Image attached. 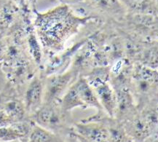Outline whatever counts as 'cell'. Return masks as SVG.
<instances>
[{
	"label": "cell",
	"instance_id": "obj_1",
	"mask_svg": "<svg viewBox=\"0 0 158 142\" xmlns=\"http://www.w3.org/2000/svg\"><path fill=\"white\" fill-rule=\"evenodd\" d=\"M85 21L74 13L69 6L62 5L45 13L36 11L34 28L45 48L59 50Z\"/></svg>",
	"mask_w": 158,
	"mask_h": 142
},
{
	"label": "cell",
	"instance_id": "obj_2",
	"mask_svg": "<svg viewBox=\"0 0 158 142\" xmlns=\"http://www.w3.org/2000/svg\"><path fill=\"white\" fill-rule=\"evenodd\" d=\"M60 106L64 112L79 106H94L101 108L100 103L94 90L87 80L83 78H80L69 88L60 99Z\"/></svg>",
	"mask_w": 158,
	"mask_h": 142
},
{
	"label": "cell",
	"instance_id": "obj_3",
	"mask_svg": "<svg viewBox=\"0 0 158 142\" xmlns=\"http://www.w3.org/2000/svg\"><path fill=\"white\" fill-rule=\"evenodd\" d=\"M74 70L50 76L44 84L43 103H57L75 77Z\"/></svg>",
	"mask_w": 158,
	"mask_h": 142
},
{
	"label": "cell",
	"instance_id": "obj_4",
	"mask_svg": "<svg viewBox=\"0 0 158 142\" xmlns=\"http://www.w3.org/2000/svg\"><path fill=\"white\" fill-rule=\"evenodd\" d=\"M64 112L56 103H43L33 114L34 123L50 131H56L62 125L61 113Z\"/></svg>",
	"mask_w": 158,
	"mask_h": 142
},
{
	"label": "cell",
	"instance_id": "obj_5",
	"mask_svg": "<svg viewBox=\"0 0 158 142\" xmlns=\"http://www.w3.org/2000/svg\"><path fill=\"white\" fill-rule=\"evenodd\" d=\"M44 84V81L37 77L30 82L25 93L24 106L26 113L33 115L43 104Z\"/></svg>",
	"mask_w": 158,
	"mask_h": 142
},
{
	"label": "cell",
	"instance_id": "obj_6",
	"mask_svg": "<svg viewBox=\"0 0 158 142\" xmlns=\"http://www.w3.org/2000/svg\"><path fill=\"white\" fill-rule=\"evenodd\" d=\"M20 5L12 0H0V33L5 34L17 21Z\"/></svg>",
	"mask_w": 158,
	"mask_h": 142
},
{
	"label": "cell",
	"instance_id": "obj_7",
	"mask_svg": "<svg viewBox=\"0 0 158 142\" xmlns=\"http://www.w3.org/2000/svg\"><path fill=\"white\" fill-rule=\"evenodd\" d=\"M75 129L78 135L88 141H104L109 137L108 131L96 125H77Z\"/></svg>",
	"mask_w": 158,
	"mask_h": 142
},
{
	"label": "cell",
	"instance_id": "obj_8",
	"mask_svg": "<svg viewBox=\"0 0 158 142\" xmlns=\"http://www.w3.org/2000/svg\"><path fill=\"white\" fill-rule=\"evenodd\" d=\"M0 107L5 111L13 123L22 121L26 114L24 103L16 99H4L0 96Z\"/></svg>",
	"mask_w": 158,
	"mask_h": 142
},
{
	"label": "cell",
	"instance_id": "obj_9",
	"mask_svg": "<svg viewBox=\"0 0 158 142\" xmlns=\"http://www.w3.org/2000/svg\"><path fill=\"white\" fill-rule=\"evenodd\" d=\"M28 139L31 142H52L60 141L59 138L52 131L40 126L34 122L31 123Z\"/></svg>",
	"mask_w": 158,
	"mask_h": 142
},
{
	"label": "cell",
	"instance_id": "obj_10",
	"mask_svg": "<svg viewBox=\"0 0 158 142\" xmlns=\"http://www.w3.org/2000/svg\"><path fill=\"white\" fill-rule=\"evenodd\" d=\"M96 93L104 108L109 115H112L116 106V100L111 89L106 84H101L96 88Z\"/></svg>",
	"mask_w": 158,
	"mask_h": 142
},
{
	"label": "cell",
	"instance_id": "obj_11",
	"mask_svg": "<svg viewBox=\"0 0 158 142\" xmlns=\"http://www.w3.org/2000/svg\"><path fill=\"white\" fill-rule=\"evenodd\" d=\"M29 35V40H28L29 52L31 56L33 57L36 64L40 65L42 61L41 47H40L39 42L33 33H30Z\"/></svg>",
	"mask_w": 158,
	"mask_h": 142
},
{
	"label": "cell",
	"instance_id": "obj_12",
	"mask_svg": "<svg viewBox=\"0 0 158 142\" xmlns=\"http://www.w3.org/2000/svg\"><path fill=\"white\" fill-rule=\"evenodd\" d=\"M132 131L133 133H134L135 136H136L139 138H141L145 136L148 133V127L147 124L145 121L141 120V119H136L133 122L132 125Z\"/></svg>",
	"mask_w": 158,
	"mask_h": 142
},
{
	"label": "cell",
	"instance_id": "obj_13",
	"mask_svg": "<svg viewBox=\"0 0 158 142\" xmlns=\"http://www.w3.org/2000/svg\"><path fill=\"white\" fill-rule=\"evenodd\" d=\"M12 123H13L12 119L10 118L5 111L0 107V127L8 126Z\"/></svg>",
	"mask_w": 158,
	"mask_h": 142
},
{
	"label": "cell",
	"instance_id": "obj_14",
	"mask_svg": "<svg viewBox=\"0 0 158 142\" xmlns=\"http://www.w3.org/2000/svg\"><path fill=\"white\" fill-rule=\"evenodd\" d=\"M4 35L5 34L0 33V64H2L5 57L6 50H7V44L5 42V40L4 38Z\"/></svg>",
	"mask_w": 158,
	"mask_h": 142
},
{
	"label": "cell",
	"instance_id": "obj_15",
	"mask_svg": "<svg viewBox=\"0 0 158 142\" xmlns=\"http://www.w3.org/2000/svg\"><path fill=\"white\" fill-rule=\"evenodd\" d=\"M5 80H6V75L2 69V64H0V93L3 90L4 87L5 85Z\"/></svg>",
	"mask_w": 158,
	"mask_h": 142
},
{
	"label": "cell",
	"instance_id": "obj_16",
	"mask_svg": "<svg viewBox=\"0 0 158 142\" xmlns=\"http://www.w3.org/2000/svg\"><path fill=\"white\" fill-rule=\"evenodd\" d=\"M60 2L64 4V5H66L68 6H72L77 5V4L83 2L85 0H59Z\"/></svg>",
	"mask_w": 158,
	"mask_h": 142
},
{
	"label": "cell",
	"instance_id": "obj_17",
	"mask_svg": "<svg viewBox=\"0 0 158 142\" xmlns=\"http://www.w3.org/2000/svg\"><path fill=\"white\" fill-rule=\"evenodd\" d=\"M26 0H18V2H19V5H21L22 4H23L25 2Z\"/></svg>",
	"mask_w": 158,
	"mask_h": 142
},
{
	"label": "cell",
	"instance_id": "obj_18",
	"mask_svg": "<svg viewBox=\"0 0 158 142\" xmlns=\"http://www.w3.org/2000/svg\"><path fill=\"white\" fill-rule=\"evenodd\" d=\"M12 1H13V2H16L18 4V5H19V2H18V0H12Z\"/></svg>",
	"mask_w": 158,
	"mask_h": 142
},
{
	"label": "cell",
	"instance_id": "obj_19",
	"mask_svg": "<svg viewBox=\"0 0 158 142\" xmlns=\"http://www.w3.org/2000/svg\"><path fill=\"white\" fill-rule=\"evenodd\" d=\"M94 1H96V2H100L101 0H94Z\"/></svg>",
	"mask_w": 158,
	"mask_h": 142
}]
</instances>
